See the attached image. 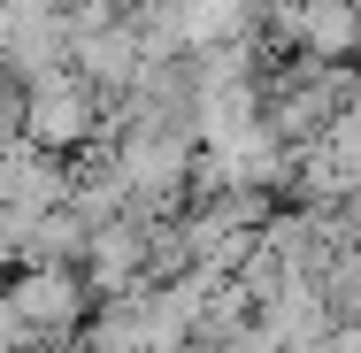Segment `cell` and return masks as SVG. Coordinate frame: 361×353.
Segmentation results:
<instances>
[{"mask_svg":"<svg viewBox=\"0 0 361 353\" xmlns=\"http://www.w3.org/2000/svg\"><path fill=\"white\" fill-rule=\"evenodd\" d=\"M77 131H85V100H77L62 77H47L39 85V108H31V139H47V146H70Z\"/></svg>","mask_w":361,"mask_h":353,"instance_id":"1","label":"cell"}]
</instances>
